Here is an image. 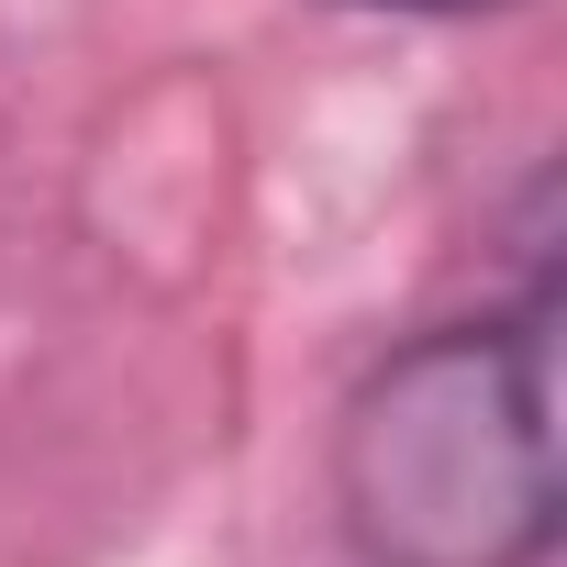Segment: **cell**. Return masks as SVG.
Wrapping results in <instances>:
<instances>
[{
	"mask_svg": "<svg viewBox=\"0 0 567 567\" xmlns=\"http://www.w3.org/2000/svg\"><path fill=\"white\" fill-rule=\"evenodd\" d=\"M334 534L357 567L556 556V278L512 312L401 334L334 412Z\"/></svg>",
	"mask_w": 567,
	"mask_h": 567,
	"instance_id": "cell-1",
	"label": "cell"
},
{
	"mask_svg": "<svg viewBox=\"0 0 567 567\" xmlns=\"http://www.w3.org/2000/svg\"><path fill=\"white\" fill-rule=\"evenodd\" d=\"M357 12H478V0H357Z\"/></svg>",
	"mask_w": 567,
	"mask_h": 567,
	"instance_id": "cell-2",
	"label": "cell"
}]
</instances>
